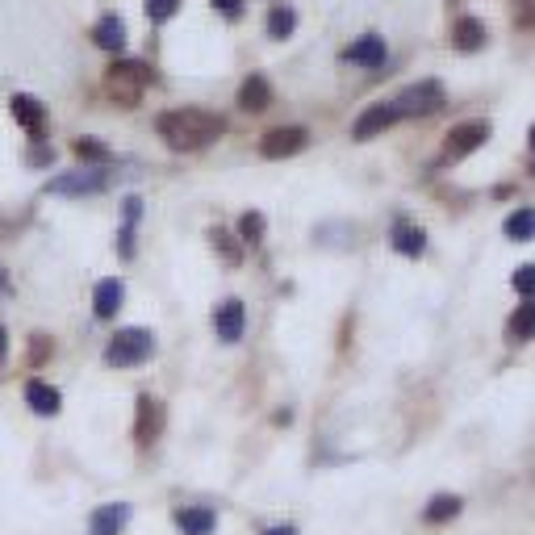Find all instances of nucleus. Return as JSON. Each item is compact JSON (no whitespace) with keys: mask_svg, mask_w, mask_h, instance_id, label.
I'll return each instance as SVG.
<instances>
[{"mask_svg":"<svg viewBox=\"0 0 535 535\" xmlns=\"http://www.w3.org/2000/svg\"><path fill=\"white\" fill-rule=\"evenodd\" d=\"M155 130L172 151H201L226 130V121L205 110H168L155 118Z\"/></svg>","mask_w":535,"mask_h":535,"instance_id":"1","label":"nucleus"},{"mask_svg":"<svg viewBox=\"0 0 535 535\" xmlns=\"http://www.w3.org/2000/svg\"><path fill=\"white\" fill-rule=\"evenodd\" d=\"M147 84H151V71H147V63H139V59H121L105 71V92H110L118 105H139Z\"/></svg>","mask_w":535,"mask_h":535,"instance_id":"2","label":"nucleus"},{"mask_svg":"<svg viewBox=\"0 0 535 535\" xmlns=\"http://www.w3.org/2000/svg\"><path fill=\"white\" fill-rule=\"evenodd\" d=\"M151 351H155V335L142 330V327H126L110 339V347H105V364L110 368H134V364H142V360H151Z\"/></svg>","mask_w":535,"mask_h":535,"instance_id":"3","label":"nucleus"},{"mask_svg":"<svg viewBox=\"0 0 535 535\" xmlns=\"http://www.w3.org/2000/svg\"><path fill=\"white\" fill-rule=\"evenodd\" d=\"M389 105L397 110V118H426V113H435L444 105V84L439 79H418V84H406Z\"/></svg>","mask_w":535,"mask_h":535,"instance_id":"4","label":"nucleus"},{"mask_svg":"<svg viewBox=\"0 0 535 535\" xmlns=\"http://www.w3.org/2000/svg\"><path fill=\"white\" fill-rule=\"evenodd\" d=\"M105 184H110V168L92 163V168H76V172H68V176H55L47 184V193H55V197H92V193H100Z\"/></svg>","mask_w":535,"mask_h":535,"instance_id":"5","label":"nucleus"},{"mask_svg":"<svg viewBox=\"0 0 535 535\" xmlns=\"http://www.w3.org/2000/svg\"><path fill=\"white\" fill-rule=\"evenodd\" d=\"M489 139V121H460L452 134L444 139V159H465L477 147H486Z\"/></svg>","mask_w":535,"mask_h":535,"instance_id":"6","label":"nucleus"},{"mask_svg":"<svg viewBox=\"0 0 535 535\" xmlns=\"http://www.w3.org/2000/svg\"><path fill=\"white\" fill-rule=\"evenodd\" d=\"M306 142H309V134L301 126H280V130H268L264 139H259V155L264 159H288V155H298Z\"/></svg>","mask_w":535,"mask_h":535,"instance_id":"7","label":"nucleus"},{"mask_svg":"<svg viewBox=\"0 0 535 535\" xmlns=\"http://www.w3.org/2000/svg\"><path fill=\"white\" fill-rule=\"evenodd\" d=\"M393 121H402V118H397V110L389 105V100H381V105H372V110H364V113L356 118V126H351V139H356V142L377 139L381 130H389Z\"/></svg>","mask_w":535,"mask_h":535,"instance_id":"8","label":"nucleus"},{"mask_svg":"<svg viewBox=\"0 0 535 535\" xmlns=\"http://www.w3.org/2000/svg\"><path fill=\"white\" fill-rule=\"evenodd\" d=\"M214 327H218V339L222 343H238L243 339V330H247V309H243V301H222L218 314H214Z\"/></svg>","mask_w":535,"mask_h":535,"instance_id":"9","label":"nucleus"},{"mask_svg":"<svg viewBox=\"0 0 535 535\" xmlns=\"http://www.w3.org/2000/svg\"><path fill=\"white\" fill-rule=\"evenodd\" d=\"M343 59L356 63V68H381V63H385V42H381L377 34H364V38H356L351 47H343Z\"/></svg>","mask_w":535,"mask_h":535,"instance_id":"10","label":"nucleus"},{"mask_svg":"<svg viewBox=\"0 0 535 535\" xmlns=\"http://www.w3.org/2000/svg\"><path fill=\"white\" fill-rule=\"evenodd\" d=\"M159 426H163V410H159L155 397H139V423H134V439H139L142 447L155 444Z\"/></svg>","mask_w":535,"mask_h":535,"instance_id":"11","label":"nucleus"},{"mask_svg":"<svg viewBox=\"0 0 535 535\" xmlns=\"http://www.w3.org/2000/svg\"><path fill=\"white\" fill-rule=\"evenodd\" d=\"M9 105H13V118H17L21 126L30 130L34 139H42V130H47V110H42V100H34V97H26V92H17Z\"/></svg>","mask_w":535,"mask_h":535,"instance_id":"12","label":"nucleus"},{"mask_svg":"<svg viewBox=\"0 0 535 535\" xmlns=\"http://www.w3.org/2000/svg\"><path fill=\"white\" fill-rule=\"evenodd\" d=\"M176 527L184 535H214L218 515H214L209 506H184V510H176Z\"/></svg>","mask_w":535,"mask_h":535,"instance_id":"13","label":"nucleus"},{"mask_svg":"<svg viewBox=\"0 0 535 535\" xmlns=\"http://www.w3.org/2000/svg\"><path fill=\"white\" fill-rule=\"evenodd\" d=\"M121 298H126V285H121L118 277L100 280L97 293H92V309H97V318H113L121 309Z\"/></svg>","mask_w":535,"mask_h":535,"instance_id":"14","label":"nucleus"},{"mask_svg":"<svg viewBox=\"0 0 535 535\" xmlns=\"http://www.w3.org/2000/svg\"><path fill=\"white\" fill-rule=\"evenodd\" d=\"M126 519H130V506H126V502L100 506L97 515H92V527H89V535H121V527H126Z\"/></svg>","mask_w":535,"mask_h":535,"instance_id":"15","label":"nucleus"},{"mask_svg":"<svg viewBox=\"0 0 535 535\" xmlns=\"http://www.w3.org/2000/svg\"><path fill=\"white\" fill-rule=\"evenodd\" d=\"M92 42H97L100 50H113V55L126 47V26H121L118 13H110V17H100V21H97V30H92Z\"/></svg>","mask_w":535,"mask_h":535,"instance_id":"16","label":"nucleus"},{"mask_svg":"<svg viewBox=\"0 0 535 535\" xmlns=\"http://www.w3.org/2000/svg\"><path fill=\"white\" fill-rule=\"evenodd\" d=\"M26 402H30V410L34 414H59V389L55 385H47V381H30L26 385Z\"/></svg>","mask_w":535,"mask_h":535,"instance_id":"17","label":"nucleus"},{"mask_svg":"<svg viewBox=\"0 0 535 535\" xmlns=\"http://www.w3.org/2000/svg\"><path fill=\"white\" fill-rule=\"evenodd\" d=\"M268 100H272V89H268L264 76H247V79H243V89H238V105H243V110L259 113V110H268Z\"/></svg>","mask_w":535,"mask_h":535,"instance_id":"18","label":"nucleus"},{"mask_svg":"<svg viewBox=\"0 0 535 535\" xmlns=\"http://www.w3.org/2000/svg\"><path fill=\"white\" fill-rule=\"evenodd\" d=\"M423 247H426L423 226H414V222H393V251H402V256H423Z\"/></svg>","mask_w":535,"mask_h":535,"instance_id":"19","label":"nucleus"},{"mask_svg":"<svg viewBox=\"0 0 535 535\" xmlns=\"http://www.w3.org/2000/svg\"><path fill=\"white\" fill-rule=\"evenodd\" d=\"M139 214H142V201L139 197H126V205H121V238H118V251L121 256H134V222H139Z\"/></svg>","mask_w":535,"mask_h":535,"instance_id":"20","label":"nucleus"},{"mask_svg":"<svg viewBox=\"0 0 535 535\" xmlns=\"http://www.w3.org/2000/svg\"><path fill=\"white\" fill-rule=\"evenodd\" d=\"M456 47L460 50H481L486 47V26L477 17H460L456 21Z\"/></svg>","mask_w":535,"mask_h":535,"instance_id":"21","label":"nucleus"},{"mask_svg":"<svg viewBox=\"0 0 535 535\" xmlns=\"http://www.w3.org/2000/svg\"><path fill=\"white\" fill-rule=\"evenodd\" d=\"M510 335L523 343V339H535V298H523V306L510 314Z\"/></svg>","mask_w":535,"mask_h":535,"instance_id":"22","label":"nucleus"},{"mask_svg":"<svg viewBox=\"0 0 535 535\" xmlns=\"http://www.w3.org/2000/svg\"><path fill=\"white\" fill-rule=\"evenodd\" d=\"M506 235L515 238V243H531L535 238V209H515V214L506 218Z\"/></svg>","mask_w":535,"mask_h":535,"instance_id":"23","label":"nucleus"},{"mask_svg":"<svg viewBox=\"0 0 535 535\" xmlns=\"http://www.w3.org/2000/svg\"><path fill=\"white\" fill-rule=\"evenodd\" d=\"M456 515H460V498H456V494H439V498H431V506L423 510L426 523H447V519H456Z\"/></svg>","mask_w":535,"mask_h":535,"instance_id":"24","label":"nucleus"},{"mask_svg":"<svg viewBox=\"0 0 535 535\" xmlns=\"http://www.w3.org/2000/svg\"><path fill=\"white\" fill-rule=\"evenodd\" d=\"M293 26H298L293 9H272V13H268V34H272V38H288V34H293Z\"/></svg>","mask_w":535,"mask_h":535,"instance_id":"25","label":"nucleus"},{"mask_svg":"<svg viewBox=\"0 0 535 535\" xmlns=\"http://www.w3.org/2000/svg\"><path fill=\"white\" fill-rule=\"evenodd\" d=\"M510 285H515L519 298H535V264H523V268H519L515 277H510Z\"/></svg>","mask_w":535,"mask_h":535,"instance_id":"26","label":"nucleus"},{"mask_svg":"<svg viewBox=\"0 0 535 535\" xmlns=\"http://www.w3.org/2000/svg\"><path fill=\"white\" fill-rule=\"evenodd\" d=\"M238 235L247 238V243H259V238H264V218H259V214H243V222H238Z\"/></svg>","mask_w":535,"mask_h":535,"instance_id":"27","label":"nucleus"},{"mask_svg":"<svg viewBox=\"0 0 535 535\" xmlns=\"http://www.w3.org/2000/svg\"><path fill=\"white\" fill-rule=\"evenodd\" d=\"M176 9H180V0H147V13H151V21H168Z\"/></svg>","mask_w":535,"mask_h":535,"instance_id":"28","label":"nucleus"},{"mask_svg":"<svg viewBox=\"0 0 535 535\" xmlns=\"http://www.w3.org/2000/svg\"><path fill=\"white\" fill-rule=\"evenodd\" d=\"M76 155L92 159V163H110V151L97 147V142H89V139H79V142H76Z\"/></svg>","mask_w":535,"mask_h":535,"instance_id":"29","label":"nucleus"},{"mask_svg":"<svg viewBox=\"0 0 535 535\" xmlns=\"http://www.w3.org/2000/svg\"><path fill=\"white\" fill-rule=\"evenodd\" d=\"M264 535H298V527H268Z\"/></svg>","mask_w":535,"mask_h":535,"instance_id":"30","label":"nucleus"},{"mask_svg":"<svg viewBox=\"0 0 535 535\" xmlns=\"http://www.w3.org/2000/svg\"><path fill=\"white\" fill-rule=\"evenodd\" d=\"M214 5H218L222 13H235V9H238V0H214Z\"/></svg>","mask_w":535,"mask_h":535,"instance_id":"31","label":"nucleus"},{"mask_svg":"<svg viewBox=\"0 0 535 535\" xmlns=\"http://www.w3.org/2000/svg\"><path fill=\"white\" fill-rule=\"evenodd\" d=\"M5 347H9V335H5V327H0V360H5Z\"/></svg>","mask_w":535,"mask_h":535,"instance_id":"32","label":"nucleus"},{"mask_svg":"<svg viewBox=\"0 0 535 535\" xmlns=\"http://www.w3.org/2000/svg\"><path fill=\"white\" fill-rule=\"evenodd\" d=\"M531 151H535V126H531Z\"/></svg>","mask_w":535,"mask_h":535,"instance_id":"33","label":"nucleus"},{"mask_svg":"<svg viewBox=\"0 0 535 535\" xmlns=\"http://www.w3.org/2000/svg\"><path fill=\"white\" fill-rule=\"evenodd\" d=\"M0 288H5V277H0Z\"/></svg>","mask_w":535,"mask_h":535,"instance_id":"34","label":"nucleus"}]
</instances>
